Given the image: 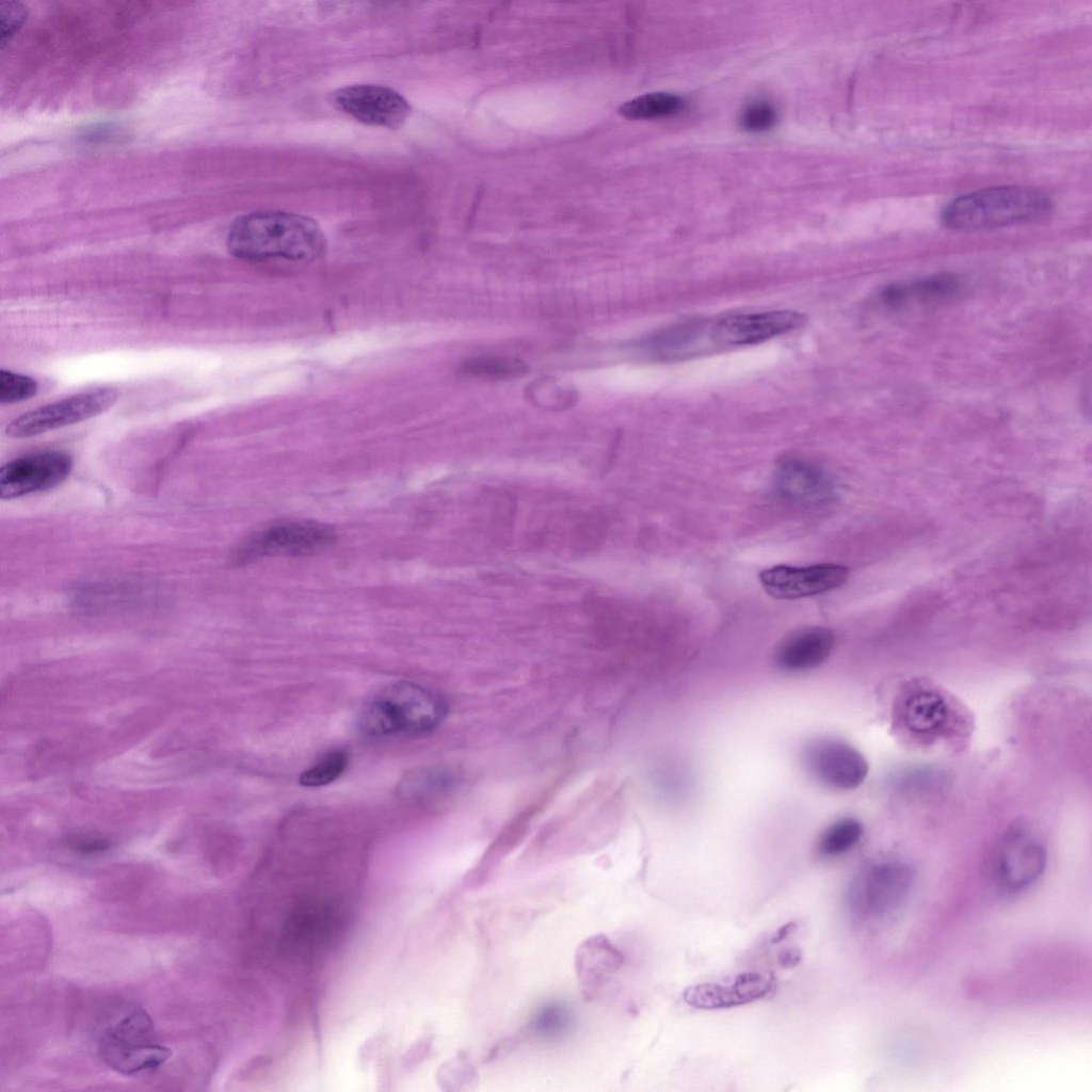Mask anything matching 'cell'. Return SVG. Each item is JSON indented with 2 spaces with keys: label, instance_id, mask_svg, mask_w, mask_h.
I'll list each match as a JSON object with an SVG mask.
<instances>
[{
  "label": "cell",
  "instance_id": "cell-23",
  "mask_svg": "<svg viewBox=\"0 0 1092 1092\" xmlns=\"http://www.w3.org/2000/svg\"><path fill=\"white\" fill-rule=\"evenodd\" d=\"M347 765V752L343 750L331 751L303 771L299 782L305 787L325 786L337 780L346 770Z\"/></svg>",
  "mask_w": 1092,
  "mask_h": 1092
},
{
  "label": "cell",
  "instance_id": "cell-8",
  "mask_svg": "<svg viewBox=\"0 0 1092 1092\" xmlns=\"http://www.w3.org/2000/svg\"><path fill=\"white\" fill-rule=\"evenodd\" d=\"M802 765L816 781L841 790L858 787L868 774V762L851 744L836 738H817L802 750Z\"/></svg>",
  "mask_w": 1092,
  "mask_h": 1092
},
{
  "label": "cell",
  "instance_id": "cell-4",
  "mask_svg": "<svg viewBox=\"0 0 1092 1092\" xmlns=\"http://www.w3.org/2000/svg\"><path fill=\"white\" fill-rule=\"evenodd\" d=\"M894 713L901 729L922 741L956 737L966 729L964 711L956 701L927 684L905 688L896 701Z\"/></svg>",
  "mask_w": 1092,
  "mask_h": 1092
},
{
  "label": "cell",
  "instance_id": "cell-16",
  "mask_svg": "<svg viewBox=\"0 0 1092 1092\" xmlns=\"http://www.w3.org/2000/svg\"><path fill=\"white\" fill-rule=\"evenodd\" d=\"M623 963V953L604 934L592 935L579 945L575 970L584 997H596Z\"/></svg>",
  "mask_w": 1092,
  "mask_h": 1092
},
{
  "label": "cell",
  "instance_id": "cell-33",
  "mask_svg": "<svg viewBox=\"0 0 1092 1092\" xmlns=\"http://www.w3.org/2000/svg\"><path fill=\"white\" fill-rule=\"evenodd\" d=\"M801 960V952L797 948L784 949L778 954V964L789 968L796 966Z\"/></svg>",
  "mask_w": 1092,
  "mask_h": 1092
},
{
  "label": "cell",
  "instance_id": "cell-29",
  "mask_svg": "<svg viewBox=\"0 0 1092 1092\" xmlns=\"http://www.w3.org/2000/svg\"><path fill=\"white\" fill-rule=\"evenodd\" d=\"M27 12L22 4L15 1L3 2L0 5V43L3 48L21 27Z\"/></svg>",
  "mask_w": 1092,
  "mask_h": 1092
},
{
  "label": "cell",
  "instance_id": "cell-18",
  "mask_svg": "<svg viewBox=\"0 0 1092 1092\" xmlns=\"http://www.w3.org/2000/svg\"><path fill=\"white\" fill-rule=\"evenodd\" d=\"M99 1055L113 1070L124 1075L162 1065L171 1050L154 1041L119 1039L102 1032L99 1040Z\"/></svg>",
  "mask_w": 1092,
  "mask_h": 1092
},
{
  "label": "cell",
  "instance_id": "cell-31",
  "mask_svg": "<svg viewBox=\"0 0 1092 1092\" xmlns=\"http://www.w3.org/2000/svg\"><path fill=\"white\" fill-rule=\"evenodd\" d=\"M386 1042L383 1033L369 1037L358 1048L357 1059L363 1069L368 1067L381 1055Z\"/></svg>",
  "mask_w": 1092,
  "mask_h": 1092
},
{
  "label": "cell",
  "instance_id": "cell-7",
  "mask_svg": "<svg viewBox=\"0 0 1092 1092\" xmlns=\"http://www.w3.org/2000/svg\"><path fill=\"white\" fill-rule=\"evenodd\" d=\"M117 399L111 388L80 392L28 412L5 429L7 436L23 438L86 420L109 410Z\"/></svg>",
  "mask_w": 1092,
  "mask_h": 1092
},
{
  "label": "cell",
  "instance_id": "cell-5",
  "mask_svg": "<svg viewBox=\"0 0 1092 1092\" xmlns=\"http://www.w3.org/2000/svg\"><path fill=\"white\" fill-rule=\"evenodd\" d=\"M912 868L888 860L864 865L850 882L847 899L858 918H878L896 912L906 900L913 885Z\"/></svg>",
  "mask_w": 1092,
  "mask_h": 1092
},
{
  "label": "cell",
  "instance_id": "cell-13",
  "mask_svg": "<svg viewBox=\"0 0 1092 1092\" xmlns=\"http://www.w3.org/2000/svg\"><path fill=\"white\" fill-rule=\"evenodd\" d=\"M849 569L839 564L775 565L759 573L764 590L778 599H797L830 592L846 583Z\"/></svg>",
  "mask_w": 1092,
  "mask_h": 1092
},
{
  "label": "cell",
  "instance_id": "cell-20",
  "mask_svg": "<svg viewBox=\"0 0 1092 1092\" xmlns=\"http://www.w3.org/2000/svg\"><path fill=\"white\" fill-rule=\"evenodd\" d=\"M685 99L667 92L646 93L635 97L619 108V113L629 119H653L675 115L684 110Z\"/></svg>",
  "mask_w": 1092,
  "mask_h": 1092
},
{
  "label": "cell",
  "instance_id": "cell-34",
  "mask_svg": "<svg viewBox=\"0 0 1092 1092\" xmlns=\"http://www.w3.org/2000/svg\"><path fill=\"white\" fill-rule=\"evenodd\" d=\"M796 929H797V925H796L794 922H787V924H785L784 926H782L781 928H778V929L776 930V932H775V933L773 934V936L771 937V943H772V944H778V943L783 942V941H784V940H786V938H787V937H788V936H789V935H790V934H791V933H792V932H793V931H794Z\"/></svg>",
  "mask_w": 1092,
  "mask_h": 1092
},
{
  "label": "cell",
  "instance_id": "cell-19",
  "mask_svg": "<svg viewBox=\"0 0 1092 1092\" xmlns=\"http://www.w3.org/2000/svg\"><path fill=\"white\" fill-rule=\"evenodd\" d=\"M959 280L948 274H940L915 280L911 284L886 287L880 294L884 305L899 307L912 302H932L947 299L958 292Z\"/></svg>",
  "mask_w": 1092,
  "mask_h": 1092
},
{
  "label": "cell",
  "instance_id": "cell-9",
  "mask_svg": "<svg viewBox=\"0 0 1092 1092\" xmlns=\"http://www.w3.org/2000/svg\"><path fill=\"white\" fill-rule=\"evenodd\" d=\"M1047 863L1043 841L1024 828H1014L1000 841L994 861L998 885L1010 892L1023 890L1040 879Z\"/></svg>",
  "mask_w": 1092,
  "mask_h": 1092
},
{
  "label": "cell",
  "instance_id": "cell-1",
  "mask_svg": "<svg viewBox=\"0 0 1092 1092\" xmlns=\"http://www.w3.org/2000/svg\"><path fill=\"white\" fill-rule=\"evenodd\" d=\"M325 246L324 234L316 221L283 211L240 215L227 235L230 254L250 261H312L324 253Z\"/></svg>",
  "mask_w": 1092,
  "mask_h": 1092
},
{
  "label": "cell",
  "instance_id": "cell-14",
  "mask_svg": "<svg viewBox=\"0 0 1092 1092\" xmlns=\"http://www.w3.org/2000/svg\"><path fill=\"white\" fill-rule=\"evenodd\" d=\"M805 316L796 310H772L734 315L716 321L709 337L721 346H745L765 341L802 326Z\"/></svg>",
  "mask_w": 1092,
  "mask_h": 1092
},
{
  "label": "cell",
  "instance_id": "cell-15",
  "mask_svg": "<svg viewBox=\"0 0 1092 1092\" xmlns=\"http://www.w3.org/2000/svg\"><path fill=\"white\" fill-rule=\"evenodd\" d=\"M773 978L759 971H744L730 983L706 982L692 984L682 992L684 1001L701 1010H718L753 1002L767 996L773 989Z\"/></svg>",
  "mask_w": 1092,
  "mask_h": 1092
},
{
  "label": "cell",
  "instance_id": "cell-3",
  "mask_svg": "<svg viewBox=\"0 0 1092 1092\" xmlns=\"http://www.w3.org/2000/svg\"><path fill=\"white\" fill-rule=\"evenodd\" d=\"M1044 192L1029 187L1000 186L981 189L951 200L942 213L946 227L978 231L1041 221L1053 211Z\"/></svg>",
  "mask_w": 1092,
  "mask_h": 1092
},
{
  "label": "cell",
  "instance_id": "cell-22",
  "mask_svg": "<svg viewBox=\"0 0 1092 1092\" xmlns=\"http://www.w3.org/2000/svg\"><path fill=\"white\" fill-rule=\"evenodd\" d=\"M863 835L862 823L854 818H842L822 833L819 839V850L823 855H841L856 846Z\"/></svg>",
  "mask_w": 1092,
  "mask_h": 1092
},
{
  "label": "cell",
  "instance_id": "cell-32",
  "mask_svg": "<svg viewBox=\"0 0 1092 1092\" xmlns=\"http://www.w3.org/2000/svg\"><path fill=\"white\" fill-rule=\"evenodd\" d=\"M73 847L82 853H95L108 849L109 844L103 839H82L75 841Z\"/></svg>",
  "mask_w": 1092,
  "mask_h": 1092
},
{
  "label": "cell",
  "instance_id": "cell-21",
  "mask_svg": "<svg viewBox=\"0 0 1092 1092\" xmlns=\"http://www.w3.org/2000/svg\"><path fill=\"white\" fill-rule=\"evenodd\" d=\"M460 372L467 378L504 381L525 375L528 372V366L514 357L479 356L464 362Z\"/></svg>",
  "mask_w": 1092,
  "mask_h": 1092
},
{
  "label": "cell",
  "instance_id": "cell-17",
  "mask_svg": "<svg viewBox=\"0 0 1092 1092\" xmlns=\"http://www.w3.org/2000/svg\"><path fill=\"white\" fill-rule=\"evenodd\" d=\"M835 644L833 631L826 627H807L788 635L777 645L776 665L784 671L801 672L817 668L831 655Z\"/></svg>",
  "mask_w": 1092,
  "mask_h": 1092
},
{
  "label": "cell",
  "instance_id": "cell-26",
  "mask_svg": "<svg viewBox=\"0 0 1092 1092\" xmlns=\"http://www.w3.org/2000/svg\"><path fill=\"white\" fill-rule=\"evenodd\" d=\"M777 121V112L772 103L756 100L749 103L740 115V125L748 131L761 132L770 129Z\"/></svg>",
  "mask_w": 1092,
  "mask_h": 1092
},
{
  "label": "cell",
  "instance_id": "cell-12",
  "mask_svg": "<svg viewBox=\"0 0 1092 1092\" xmlns=\"http://www.w3.org/2000/svg\"><path fill=\"white\" fill-rule=\"evenodd\" d=\"M772 491L787 503L818 507L836 499L838 484L824 468L805 460L786 457L774 470Z\"/></svg>",
  "mask_w": 1092,
  "mask_h": 1092
},
{
  "label": "cell",
  "instance_id": "cell-27",
  "mask_svg": "<svg viewBox=\"0 0 1092 1092\" xmlns=\"http://www.w3.org/2000/svg\"><path fill=\"white\" fill-rule=\"evenodd\" d=\"M546 395L548 397L542 404L552 407L568 406L573 403V398L575 397L571 388H566L551 380L544 379L528 386V396L532 399Z\"/></svg>",
  "mask_w": 1092,
  "mask_h": 1092
},
{
  "label": "cell",
  "instance_id": "cell-2",
  "mask_svg": "<svg viewBox=\"0 0 1092 1092\" xmlns=\"http://www.w3.org/2000/svg\"><path fill=\"white\" fill-rule=\"evenodd\" d=\"M447 714L446 701L436 691L412 681L390 684L364 704L358 724L376 739L416 737L437 728Z\"/></svg>",
  "mask_w": 1092,
  "mask_h": 1092
},
{
  "label": "cell",
  "instance_id": "cell-10",
  "mask_svg": "<svg viewBox=\"0 0 1092 1092\" xmlns=\"http://www.w3.org/2000/svg\"><path fill=\"white\" fill-rule=\"evenodd\" d=\"M333 102L360 123L397 129L411 114L408 101L397 91L378 84H355L337 90Z\"/></svg>",
  "mask_w": 1092,
  "mask_h": 1092
},
{
  "label": "cell",
  "instance_id": "cell-25",
  "mask_svg": "<svg viewBox=\"0 0 1092 1092\" xmlns=\"http://www.w3.org/2000/svg\"><path fill=\"white\" fill-rule=\"evenodd\" d=\"M37 389L36 382L12 371L0 372V402L12 404L31 398Z\"/></svg>",
  "mask_w": 1092,
  "mask_h": 1092
},
{
  "label": "cell",
  "instance_id": "cell-11",
  "mask_svg": "<svg viewBox=\"0 0 1092 1092\" xmlns=\"http://www.w3.org/2000/svg\"><path fill=\"white\" fill-rule=\"evenodd\" d=\"M71 467V457L62 451L15 459L0 469V497L13 499L54 487L68 477Z\"/></svg>",
  "mask_w": 1092,
  "mask_h": 1092
},
{
  "label": "cell",
  "instance_id": "cell-24",
  "mask_svg": "<svg viewBox=\"0 0 1092 1092\" xmlns=\"http://www.w3.org/2000/svg\"><path fill=\"white\" fill-rule=\"evenodd\" d=\"M571 1021V1012L565 1006L550 1003L534 1015L530 1030L541 1038H557L568 1029Z\"/></svg>",
  "mask_w": 1092,
  "mask_h": 1092
},
{
  "label": "cell",
  "instance_id": "cell-30",
  "mask_svg": "<svg viewBox=\"0 0 1092 1092\" xmlns=\"http://www.w3.org/2000/svg\"><path fill=\"white\" fill-rule=\"evenodd\" d=\"M433 1035L425 1033L416 1039L401 1056V1069L403 1072H412L417 1069L429 1057L433 1046Z\"/></svg>",
  "mask_w": 1092,
  "mask_h": 1092
},
{
  "label": "cell",
  "instance_id": "cell-6",
  "mask_svg": "<svg viewBox=\"0 0 1092 1092\" xmlns=\"http://www.w3.org/2000/svg\"><path fill=\"white\" fill-rule=\"evenodd\" d=\"M337 533L327 524L316 520L278 521L255 532L237 548L234 561L247 564L267 557H303L331 546Z\"/></svg>",
  "mask_w": 1092,
  "mask_h": 1092
},
{
  "label": "cell",
  "instance_id": "cell-28",
  "mask_svg": "<svg viewBox=\"0 0 1092 1092\" xmlns=\"http://www.w3.org/2000/svg\"><path fill=\"white\" fill-rule=\"evenodd\" d=\"M470 1063L463 1057L445 1062L437 1072V1082L445 1090H456L470 1078Z\"/></svg>",
  "mask_w": 1092,
  "mask_h": 1092
}]
</instances>
